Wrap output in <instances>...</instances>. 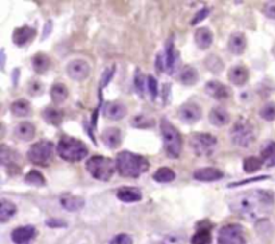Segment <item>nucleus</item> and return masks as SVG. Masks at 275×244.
<instances>
[{
  "instance_id": "obj_14",
  "label": "nucleus",
  "mask_w": 275,
  "mask_h": 244,
  "mask_svg": "<svg viewBox=\"0 0 275 244\" xmlns=\"http://www.w3.org/2000/svg\"><path fill=\"white\" fill-rule=\"evenodd\" d=\"M225 177V173L218 168H200L194 172V178L203 183H212L219 181Z\"/></svg>"
},
{
  "instance_id": "obj_17",
  "label": "nucleus",
  "mask_w": 275,
  "mask_h": 244,
  "mask_svg": "<svg viewBox=\"0 0 275 244\" xmlns=\"http://www.w3.org/2000/svg\"><path fill=\"white\" fill-rule=\"evenodd\" d=\"M103 113H105V117L113 121H118L126 116V107L121 102L110 101L106 102V105L103 107Z\"/></svg>"
},
{
  "instance_id": "obj_13",
  "label": "nucleus",
  "mask_w": 275,
  "mask_h": 244,
  "mask_svg": "<svg viewBox=\"0 0 275 244\" xmlns=\"http://www.w3.org/2000/svg\"><path fill=\"white\" fill-rule=\"evenodd\" d=\"M205 93L208 94L209 97L215 98V99H227L229 97V87L225 86V83H222L219 81H209L207 85H205Z\"/></svg>"
},
{
  "instance_id": "obj_42",
  "label": "nucleus",
  "mask_w": 275,
  "mask_h": 244,
  "mask_svg": "<svg viewBox=\"0 0 275 244\" xmlns=\"http://www.w3.org/2000/svg\"><path fill=\"white\" fill-rule=\"evenodd\" d=\"M154 121L152 118L145 117V116H137V117L133 118V126L136 127H141V129H145V127H152Z\"/></svg>"
},
{
  "instance_id": "obj_25",
  "label": "nucleus",
  "mask_w": 275,
  "mask_h": 244,
  "mask_svg": "<svg viewBox=\"0 0 275 244\" xmlns=\"http://www.w3.org/2000/svg\"><path fill=\"white\" fill-rule=\"evenodd\" d=\"M42 117L43 120L50 123L52 126H59L65 118V113L61 109H56V107H46L43 112H42Z\"/></svg>"
},
{
  "instance_id": "obj_27",
  "label": "nucleus",
  "mask_w": 275,
  "mask_h": 244,
  "mask_svg": "<svg viewBox=\"0 0 275 244\" xmlns=\"http://www.w3.org/2000/svg\"><path fill=\"white\" fill-rule=\"evenodd\" d=\"M15 136L22 141H31L35 136V126L31 122H21L15 127Z\"/></svg>"
},
{
  "instance_id": "obj_18",
  "label": "nucleus",
  "mask_w": 275,
  "mask_h": 244,
  "mask_svg": "<svg viewBox=\"0 0 275 244\" xmlns=\"http://www.w3.org/2000/svg\"><path fill=\"white\" fill-rule=\"evenodd\" d=\"M61 204L69 212H78L85 207V200L81 196L72 194H65L61 196Z\"/></svg>"
},
{
  "instance_id": "obj_29",
  "label": "nucleus",
  "mask_w": 275,
  "mask_h": 244,
  "mask_svg": "<svg viewBox=\"0 0 275 244\" xmlns=\"http://www.w3.org/2000/svg\"><path fill=\"white\" fill-rule=\"evenodd\" d=\"M260 158L266 167H275V141H267L260 150Z\"/></svg>"
},
{
  "instance_id": "obj_50",
  "label": "nucleus",
  "mask_w": 275,
  "mask_h": 244,
  "mask_svg": "<svg viewBox=\"0 0 275 244\" xmlns=\"http://www.w3.org/2000/svg\"><path fill=\"white\" fill-rule=\"evenodd\" d=\"M47 225L49 227H66V223L58 219H50L47 220Z\"/></svg>"
},
{
  "instance_id": "obj_33",
  "label": "nucleus",
  "mask_w": 275,
  "mask_h": 244,
  "mask_svg": "<svg viewBox=\"0 0 275 244\" xmlns=\"http://www.w3.org/2000/svg\"><path fill=\"white\" fill-rule=\"evenodd\" d=\"M50 96L54 103H62L69 97V90L63 83H55V85L51 86Z\"/></svg>"
},
{
  "instance_id": "obj_35",
  "label": "nucleus",
  "mask_w": 275,
  "mask_h": 244,
  "mask_svg": "<svg viewBox=\"0 0 275 244\" xmlns=\"http://www.w3.org/2000/svg\"><path fill=\"white\" fill-rule=\"evenodd\" d=\"M16 160H18V154L15 150H12L10 147H7L5 145L0 146V161L1 164L7 167V165H14Z\"/></svg>"
},
{
  "instance_id": "obj_1",
  "label": "nucleus",
  "mask_w": 275,
  "mask_h": 244,
  "mask_svg": "<svg viewBox=\"0 0 275 244\" xmlns=\"http://www.w3.org/2000/svg\"><path fill=\"white\" fill-rule=\"evenodd\" d=\"M229 209L234 214L249 220H259L270 214L274 205V194L271 191L252 189L238 194L229 200Z\"/></svg>"
},
{
  "instance_id": "obj_4",
  "label": "nucleus",
  "mask_w": 275,
  "mask_h": 244,
  "mask_svg": "<svg viewBox=\"0 0 275 244\" xmlns=\"http://www.w3.org/2000/svg\"><path fill=\"white\" fill-rule=\"evenodd\" d=\"M160 127H161L164 147H165V152L168 154V157L178 158L180 157V153H181V149H183V138L180 136V132L167 118L161 120Z\"/></svg>"
},
{
  "instance_id": "obj_34",
  "label": "nucleus",
  "mask_w": 275,
  "mask_h": 244,
  "mask_svg": "<svg viewBox=\"0 0 275 244\" xmlns=\"http://www.w3.org/2000/svg\"><path fill=\"white\" fill-rule=\"evenodd\" d=\"M175 177H176V173L171 168H167V167L157 169L156 172L153 173V180L161 184L171 183V181H174Z\"/></svg>"
},
{
  "instance_id": "obj_31",
  "label": "nucleus",
  "mask_w": 275,
  "mask_h": 244,
  "mask_svg": "<svg viewBox=\"0 0 275 244\" xmlns=\"http://www.w3.org/2000/svg\"><path fill=\"white\" fill-rule=\"evenodd\" d=\"M196 234L192 236L191 244H211L212 243V235H211V225L209 227H200Z\"/></svg>"
},
{
  "instance_id": "obj_32",
  "label": "nucleus",
  "mask_w": 275,
  "mask_h": 244,
  "mask_svg": "<svg viewBox=\"0 0 275 244\" xmlns=\"http://www.w3.org/2000/svg\"><path fill=\"white\" fill-rule=\"evenodd\" d=\"M11 112L16 117H27L31 113V105L27 99H16L11 105Z\"/></svg>"
},
{
  "instance_id": "obj_53",
  "label": "nucleus",
  "mask_w": 275,
  "mask_h": 244,
  "mask_svg": "<svg viewBox=\"0 0 275 244\" xmlns=\"http://www.w3.org/2000/svg\"><path fill=\"white\" fill-rule=\"evenodd\" d=\"M4 63H5V52L4 50H1V69H4Z\"/></svg>"
},
{
  "instance_id": "obj_16",
  "label": "nucleus",
  "mask_w": 275,
  "mask_h": 244,
  "mask_svg": "<svg viewBox=\"0 0 275 244\" xmlns=\"http://www.w3.org/2000/svg\"><path fill=\"white\" fill-rule=\"evenodd\" d=\"M101 140L109 149H116L121 145L123 134H121V130L117 127H107L102 132Z\"/></svg>"
},
{
  "instance_id": "obj_10",
  "label": "nucleus",
  "mask_w": 275,
  "mask_h": 244,
  "mask_svg": "<svg viewBox=\"0 0 275 244\" xmlns=\"http://www.w3.org/2000/svg\"><path fill=\"white\" fill-rule=\"evenodd\" d=\"M177 117L184 123L191 125V123H195L201 118V109H200L199 105H196L194 102H187V103H184L178 107Z\"/></svg>"
},
{
  "instance_id": "obj_28",
  "label": "nucleus",
  "mask_w": 275,
  "mask_h": 244,
  "mask_svg": "<svg viewBox=\"0 0 275 244\" xmlns=\"http://www.w3.org/2000/svg\"><path fill=\"white\" fill-rule=\"evenodd\" d=\"M199 81V73L195 67L189 66H184L181 69V73H180V82L185 85V86H192L196 82Z\"/></svg>"
},
{
  "instance_id": "obj_9",
  "label": "nucleus",
  "mask_w": 275,
  "mask_h": 244,
  "mask_svg": "<svg viewBox=\"0 0 275 244\" xmlns=\"http://www.w3.org/2000/svg\"><path fill=\"white\" fill-rule=\"evenodd\" d=\"M218 244H246L245 228L240 224H227L218 235Z\"/></svg>"
},
{
  "instance_id": "obj_52",
  "label": "nucleus",
  "mask_w": 275,
  "mask_h": 244,
  "mask_svg": "<svg viewBox=\"0 0 275 244\" xmlns=\"http://www.w3.org/2000/svg\"><path fill=\"white\" fill-rule=\"evenodd\" d=\"M18 76H19V69H15V72H14V75H12V79H14V85H16V82H18Z\"/></svg>"
},
{
  "instance_id": "obj_49",
  "label": "nucleus",
  "mask_w": 275,
  "mask_h": 244,
  "mask_svg": "<svg viewBox=\"0 0 275 244\" xmlns=\"http://www.w3.org/2000/svg\"><path fill=\"white\" fill-rule=\"evenodd\" d=\"M41 92H42V85L39 83V82H32V83H30L28 93H30L31 96H38Z\"/></svg>"
},
{
  "instance_id": "obj_37",
  "label": "nucleus",
  "mask_w": 275,
  "mask_h": 244,
  "mask_svg": "<svg viewBox=\"0 0 275 244\" xmlns=\"http://www.w3.org/2000/svg\"><path fill=\"white\" fill-rule=\"evenodd\" d=\"M25 181L28 185H32V187H43V185H46L45 176L39 171H35V169L30 171V172L25 174Z\"/></svg>"
},
{
  "instance_id": "obj_20",
  "label": "nucleus",
  "mask_w": 275,
  "mask_h": 244,
  "mask_svg": "<svg viewBox=\"0 0 275 244\" xmlns=\"http://www.w3.org/2000/svg\"><path fill=\"white\" fill-rule=\"evenodd\" d=\"M214 42V34L208 27H201L198 28L195 32V43L200 50H207Z\"/></svg>"
},
{
  "instance_id": "obj_19",
  "label": "nucleus",
  "mask_w": 275,
  "mask_h": 244,
  "mask_svg": "<svg viewBox=\"0 0 275 244\" xmlns=\"http://www.w3.org/2000/svg\"><path fill=\"white\" fill-rule=\"evenodd\" d=\"M247 47V39L243 32H234L229 36L228 39V50L234 54V55H240L243 54Z\"/></svg>"
},
{
  "instance_id": "obj_6",
  "label": "nucleus",
  "mask_w": 275,
  "mask_h": 244,
  "mask_svg": "<svg viewBox=\"0 0 275 244\" xmlns=\"http://www.w3.org/2000/svg\"><path fill=\"white\" fill-rule=\"evenodd\" d=\"M189 145L196 156L199 157H209L216 149L218 138L209 133H194L189 137Z\"/></svg>"
},
{
  "instance_id": "obj_41",
  "label": "nucleus",
  "mask_w": 275,
  "mask_h": 244,
  "mask_svg": "<svg viewBox=\"0 0 275 244\" xmlns=\"http://www.w3.org/2000/svg\"><path fill=\"white\" fill-rule=\"evenodd\" d=\"M147 87H148V92L149 94H150V98L154 101L158 94V83L154 76L152 75L147 76Z\"/></svg>"
},
{
  "instance_id": "obj_40",
  "label": "nucleus",
  "mask_w": 275,
  "mask_h": 244,
  "mask_svg": "<svg viewBox=\"0 0 275 244\" xmlns=\"http://www.w3.org/2000/svg\"><path fill=\"white\" fill-rule=\"evenodd\" d=\"M259 116L265 121H275V102H267L259 110Z\"/></svg>"
},
{
  "instance_id": "obj_47",
  "label": "nucleus",
  "mask_w": 275,
  "mask_h": 244,
  "mask_svg": "<svg viewBox=\"0 0 275 244\" xmlns=\"http://www.w3.org/2000/svg\"><path fill=\"white\" fill-rule=\"evenodd\" d=\"M113 74H114V66L110 69V70H106L105 72V74H103V76H102V79H101V86H100V93H101V90L103 89V87L106 86L107 83L110 82V79H112V76H113Z\"/></svg>"
},
{
  "instance_id": "obj_30",
  "label": "nucleus",
  "mask_w": 275,
  "mask_h": 244,
  "mask_svg": "<svg viewBox=\"0 0 275 244\" xmlns=\"http://www.w3.org/2000/svg\"><path fill=\"white\" fill-rule=\"evenodd\" d=\"M16 214V205L7 198H1L0 201V221L5 223Z\"/></svg>"
},
{
  "instance_id": "obj_2",
  "label": "nucleus",
  "mask_w": 275,
  "mask_h": 244,
  "mask_svg": "<svg viewBox=\"0 0 275 244\" xmlns=\"http://www.w3.org/2000/svg\"><path fill=\"white\" fill-rule=\"evenodd\" d=\"M116 169L123 177H140L149 169V161L141 154L123 150L116 157Z\"/></svg>"
},
{
  "instance_id": "obj_43",
  "label": "nucleus",
  "mask_w": 275,
  "mask_h": 244,
  "mask_svg": "<svg viewBox=\"0 0 275 244\" xmlns=\"http://www.w3.org/2000/svg\"><path fill=\"white\" fill-rule=\"evenodd\" d=\"M208 15H209V8L204 7V8H201V10H200L199 12L194 16V19L191 21V24L196 25L198 23H200V22H203Z\"/></svg>"
},
{
  "instance_id": "obj_48",
  "label": "nucleus",
  "mask_w": 275,
  "mask_h": 244,
  "mask_svg": "<svg viewBox=\"0 0 275 244\" xmlns=\"http://www.w3.org/2000/svg\"><path fill=\"white\" fill-rule=\"evenodd\" d=\"M156 69H157L158 73H163L165 69H167V65H165V55L164 54H158L157 59H156Z\"/></svg>"
},
{
  "instance_id": "obj_8",
  "label": "nucleus",
  "mask_w": 275,
  "mask_h": 244,
  "mask_svg": "<svg viewBox=\"0 0 275 244\" xmlns=\"http://www.w3.org/2000/svg\"><path fill=\"white\" fill-rule=\"evenodd\" d=\"M52 152H54V144L49 140H41L34 145H31L27 152V158L34 165L47 167L52 157Z\"/></svg>"
},
{
  "instance_id": "obj_46",
  "label": "nucleus",
  "mask_w": 275,
  "mask_h": 244,
  "mask_svg": "<svg viewBox=\"0 0 275 244\" xmlns=\"http://www.w3.org/2000/svg\"><path fill=\"white\" fill-rule=\"evenodd\" d=\"M263 14L269 19H275V1H267L263 7Z\"/></svg>"
},
{
  "instance_id": "obj_51",
  "label": "nucleus",
  "mask_w": 275,
  "mask_h": 244,
  "mask_svg": "<svg viewBox=\"0 0 275 244\" xmlns=\"http://www.w3.org/2000/svg\"><path fill=\"white\" fill-rule=\"evenodd\" d=\"M45 27H46V28H45V32H43V35H42V36H43V39H46L47 35L50 34V31H51V22H47Z\"/></svg>"
},
{
  "instance_id": "obj_11",
  "label": "nucleus",
  "mask_w": 275,
  "mask_h": 244,
  "mask_svg": "<svg viewBox=\"0 0 275 244\" xmlns=\"http://www.w3.org/2000/svg\"><path fill=\"white\" fill-rule=\"evenodd\" d=\"M66 72L69 76L74 81H83L90 75V66L83 59H75V61H72L67 65Z\"/></svg>"
},
{
  "instance_id": "obj_21",
  "label": "nucleus",
  "mask_w": 275,
  "mask_h": 244,
  "mask_svg": "<svg viewBox=\"0 0 275 244\" xmlns=\"http://www.w3.org/2000/svg\"><path fill=\"white\" fill-rule=\"evenodd\" d=\"M209 122L216 127H222L227 125L231 120L229 117V113L225 110V107L222 106H216V107H212L211 109V112H209Z\"/></svg>"
},
{
  "instance_id": "obj_24",
  "label": "nucleus",
  "mask_w": 275,
  "mask_h": 244,
  "mask_svg": "<svg viewBox=\"0 0 275 244\" xmlns=\"http://www.w3.org/2000/svg\"><path fill=\"white\" fill-rule=\"evenodd\" d=\"M117 198L124 203H136L143 198V194L140 189L134 187H123L121 189H118Z\"/></svg>"
},
{
  "instance_id": "obj_7",
  "label": "nucleus",
  "mask_w": 275,
  "mask_h": 244,
  "mask_svg": "<svg viewBox=\"0 0 275 244\" xmlns=\"http://www.w3.org/2000/svg\"><path fill=\"white\" fill-rule=\"evenodd\" d=\"M232 144L240 147H249L255 140L254 126L245 118H239L231 129Z\"/></svg>"
},
{
  "instance_id": "obj_15",
  "label": "nucleus",
  "mask_w": 275,
  "mask_h": 244,
  "mask_svg": "<svg viewBox=\"0 0 275 244\" xmlns=\"http://www.w3.org/2000/svg\"><path fill=\"white\" fill-rule=\"evenodd\" d=\"M36 31L35 28L32 27H28V25H22V27H18L14 30V34H12V41L15 43L16 46L23 47L25 46L31 39H34Z\"/></svg>"
},
{
  "instance_id": "obj_38",
  "label": "nucleus",
  "mask_w": 275,
  "mask_h": 244,
  "mask_svg": "<svg viewBox=\"0 0 275 244\" xmlns=\"http://www.w3.org/2000/svg\"><path fill=\"white\" fill-rule=\"evenodd\" d=\"M205 66L208 69L209 72L214 73V74H220L222 70L225 69V65L218 55H208L205 59Z\"/></svg>"
},
{
  "instance_id": "obj_3",
  "label": "nucleus",
  "mask_w": 275,
  "mask_h": 244,
  "mask_svg": "<svg viewBox=\"0 0 275 244\" xmlns=\"http://www.w3.org/2000/svg\"><path fill=\"white\" fill-rule=\"evenodd\" d=\"M58 154L62 160L67 163H78L86 157L89 149L85 144L78 138L70 137V136H63L58 143Z\"/></svg>"
},
{
  "instance_id": "obj_5",
  "label": "nucleus",
  "mask_w": 275,
  "mask_h": 244,
  "mask_svg": "<svg viewBox=\"0 0 275 244\" xmlns=\"http://www.w3.org/2000/svg\"><path fill=\"white\" fill-rule=\"evenodd\" d=\"M86 171L96 180L109 181L116 171V163L112 158L103 157V156H93L86 161Z\"/></svg>"
},
{
  "instance_id": "obj_45",
  "label": "nucleus",
  "mask_w": 275,
  "mask_h": 244,
  "mask_svg": "<svg viewBox=\"0 0 275 244\" xmlns=\"http://www.w3.org/2000/svg\"><path fill=\"white\" fill-rule=\"evenodd\" d=\"M266 178H269V176H260V177H252L247 178V180H242V181H238V183H229L228 188H235V187H240V185H246V184L255 183V181H260V180H266Z\"/></svg>"
},
{
  "instance_id": "obj_12",
  "label": "nucleus",
  "mask_w": 275,
  "mask_h": 244,
  "mask_svg": "<svg viewBox=\"0 0 275 244\" xmlns=\"http://www.w3.org/2000/svg\"><path fill=\"white\" fill-rule=\"evenodd\" d=\"M36 236V229L34 225L18 227L12 231L11 239L15 244H30Z\"/></svg>"
},
{
  "instance_id": "obj_44",
  "label": "nucleus",
  "mask_w": 275,
  "mask_h": 244,
  "mask_svg": "<svg viewBox=\"0 0 275 244\" xmlns=\"http://www.w3.org/2000/svg\"><path fill=\"white\" fill-rule=\"evenodd\" d=\"M110 244H133L132 238L126 234H120L114 236L110 242Z\"/></svg>"
},
{
  "instance_id": "obj_26",
  "label": "nucleus",
  "mask_w": 275,
  "mask_h": 244,
  "mask_svg": "<svg viewBox=\"0 0 275 244\" xmlns=\"http://www.w3.org/2000/svg\"><path fill=\"white\" fill-rule=\"evenodd\" d=\"M50 63V58L43 52H38L31 58V65H32V69L36 74H45L49 70Z\"/></svg>"
},
{
  "instance_id": "obj_36",
  "label": "nucleus",
  "mask_w": 275,
  "mask_h": 244,
  "mask_svg": "<svg viewBox=\"0 0 275 244\" xmlns=\"http://www.w3.org/2000/svg\"><path fill=\"white\" fill-rule=\"evenodd\" d=\"M263 160L260 157H256V156H250V157L245 158L243 161V171L246 173H254L256 171H259L263 165Z\"/></svg>"
},
{
  "instance_id": "obj_23",
  "label": "nucleus",
  "mask_w": 275,
  "mask_h": 244,
  "mask_svg": "<svg viewBox=\"0 0 275 244\" xmlns=\"http://www.w3.org/2000/svg\"><path fill=\"white\" fill-rule=\"evenodd\" d=\"M178 54L176 49H175L174 36L169 38L168 43H167V51H165V65H167V70L169 74H174L176 70V63H177Z\"/></svg>"
},
{
  "instance_id": "obj_22",
  "label": "nucleus",
  "mask_w": 275,
  "mask_h": 244,
  "mask_svg": "<svg viewBox=\"0 0 275 244\" xmlns=\"http://www.w3.org/2000/svg\"><path fill=\"white\" fill-rule=\"evenodd\" d=\"M249 76H250V74H249L247 67L242 66V65L231 67V70L228 73V79L235 86H243L246 82L249 81Z\"/></svg>"
},
{
  "instance_id": "obj_39",
  "label": "nucleus",
  "mask_w": 275,
  "mask_h": 244,
  "mask_svg": "<svg viewBox=\"0 0 275 244\" xmlns=\"http://www.w3.org/2000/svg\"><path fill=\"white\" fill-rule=\"evenodd\" d=\"M145 83H147V76L140 72V69H137L136 74H134V87L141 98L144 97V92H145Z\"/></svg>"
}]
</instances>
